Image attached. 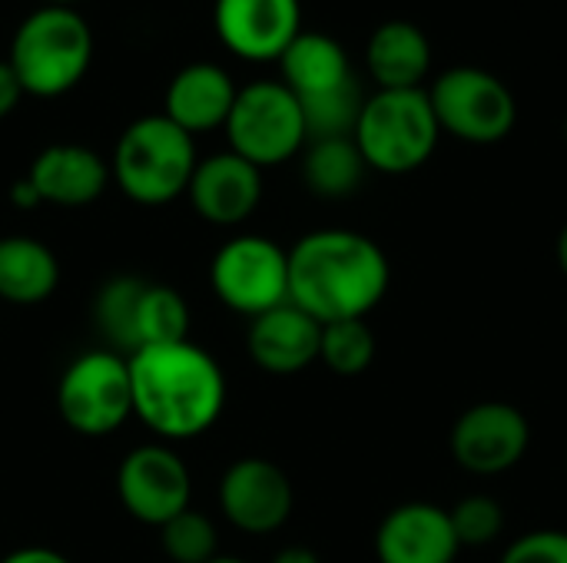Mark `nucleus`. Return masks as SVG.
I'll list each match as a JSON object with an SVG mask.
<instances>
[{
  "mask_svg": "<svg viewBox=\"0 0 567 563\" xmlns=\"http://www.w3.org/2000/svg\"><path fill=\"white\" fill-rule=\"evenodd\" d=\"M209 282L223 305L256 319L289 302V252L266 236H236L213 256Z\"/></svg>",
  "mask_w": 567,
  "mask_h": 563,
  "instance_id": "9d476101",
  "label": "nucleus"
},
{
  "mask_svg": "<svg viewBox=\"0 0 567 563\" xmlns=\"http://www.w3.org/2000/svg\"><path fill=\"white\" fill-rule=\"evenodd\" d=\"M439 119L425 90H379L365 100L355 123V146L369 169L379 173H412L439 146Z\"/></svg>",
  "mask_w": 567,
  "mask_h": 563,
  "instance_id": "39448f33",
  "label": "nucleus"
},
{
  "mask_svg": "<svg viewBox=\"0 0 567 563\" xmlns=\"http://www.w3.org/2000/svg\"><path fill=\"white\" fill-rule=\"evenodd\" d=\"M532 441L528 418L508 402L472 405L452 428V458L472 475L512 471Z\"/></svg>",
  "mask_w": 567,
  "mask_h": 563,
  "instance_id": "f8f14e48",
  "label": "nucleus"
},
{
  "mask_svg": "<svg viewBox=\"0 0 567 563\" xmlns=\"http://www.w3.org/2000/svg\"><path fill=\"white\" fill-rule=\"evenodd\" d=\"M93 319L100 335L120 355H133L153 345L183 342L189 332V305L186 299L159 282L140 275L110 279L93 302Z\"/></svg>",
  "mask_w": 567,
  "mask_h": 563,
  "instance_id": "423d86ee",
  "label": "nucleus"
},
{
  "mask_svg": "<svg viewBox=\"0 0 567 563\" xmlns=\"http://www.w3.org/2000/svg\"><path fill=\"white\" fill-rule=\"evenodd\" d=\"M292 501L286 471L266 458H243L219 481V508L246 534L279 531L292 514Z\"/></svg>",
  "mask_w": 567,
  "mask_h": 563,
  "instance_id": "4468645a",
  "label": "nucleus"
},
{
  "mask_svg": "<svg viewBox=\"0 0 567 563\" xmlns=\"http://www.w3.org/2000/svg\"><path fill=\"white\" fill-rule=\"evenodd\" d=\"M449 518H452V528H455V538H458L462 548H485L505 528V514H502L498 501L495 498H485V494L462 498L449 511Z\"/></svg>",
  "mask_w": 567,
  "mask_h": 563,
  "instance_id": "bb28decb",
  "label": "nucleus"
},
{
  "mask_svg": "<svg viewBox=\"0 0 567 563\" xmlns=\"http://www.w3.org/2000/svg\"><path fill=\"white\" fill-rule=\"evenodd\" d=\"M322 325L292 302L269 309L249 325V355L269 375H296L319 358Z\"/></svg>",
  "mask_w": 567,
  "mask_h": 563,
  "instance_id": "f3484780",
  "label": "nucleus"
},
{
  "mask_svg": "<svg viewBox=\"0 0 567 563\" xmlns=\"http://www.w3.org/2000/svg\"><path fill=\"white\" fill-rule=\"evenodd\" d=\"M236 83L233 76L216 63H189L183 66L166 90V119H173L189 136L209 133L216 126H226L229 110L236 103Z\"/></svg>",
  "mask_w": 567,
  "mask_h": 563,
  "instance_id": "a211bd4d",
  "label": "nucleus"
},
{
  "mask_svg": "<svg viewBox=\"0 0 567 563\" xmlns=\"http://www.w3.org/2000/svg\"><path fill=\"white\" fill-rule=\"evenodd\" d=\"M558 265H561V272H565L567 279V226L561 229V236H558Z\"/></svg>",
  "mask_w": 567,
  "mask_h": 563,
  "instance_id": "473e14b6",
  "label": "nucleus"
},
{
  "mask_svg": "<svg viewBox=\"0 0 567 563\" xmlns=\"http://www.w3.org/2000/svg\"><path fill=\"white\" fill-rule=\"evenodd\" d=\"M229 153L252 166H279L306 146V119L296 93L276 80H256L236 93L226 119Z\"/></svg>",
  "mask_w": 567,
  "mask_h": 563,
  "instance_id": "0eeeda50",
  "label": "nucleus"
},
{
  "mask_svg": "<svg viewBox=\"0 0 567 563\" xmlns=\"http://www.w3.org/2000/svg\"><path fill=\"white\" fill-rule=\"evenodd\" d=\"M80 0H43V7H73Z\"/></svg>",
  "mask_w": 567,
  "mask_h": 563,
  "instance_id": "72a5a7b5",
  "label": "nucleus"
},
{
  "mask_svg": "<svg viewBox=\"0 0 567 563\" xmlns=\"http://www.w3.org/2000/svg\"><path fill=\"white\" fill-rule=\"evenodd\" d=\"M20 96H23V86H20L17 73L10 70V63L3 60V63H0V119L20 103Z\"/></svg>",
  "mask_w": 567,
  "mask_h": 563,
  "instance_id": "c85d7f7f",
  "label": "nucleus"
},
{
  "mask_svg": "<svg viewBox=\"0 0 567 563\" xmlns=\"http://www.w3.org/2000/svg\"><path fill=\"white\" fill-rule=\"evenodd\" d=\"M209 563H246V561H239V557H213Z\"/></svg>",
  "mask_w": 567,
  "mask_h": 563,
  "instance_id": "f704fd0d",
  "label": "nucleus"
},
{
  "mask_svg": "<svg viewBox=\"0 0 567 563\" xmlns=\"http://www.w3.org/2000/svg\"><path fill=\"white\" fill-rule=\"evenodd\" d=\"M133 385V415L166 441L206 435L226 405L219 362L189 338L140 348L126 358Z\"/></svg>",
  "mask_w": 567,
  "mask_h": 563,
  "instance_id": "f03ea898",
  "label": "nucleus"
},
{
  "mask_svg": "<svg viewBox=\"0 0 567 563\" xmlns=\"http://www.w3.org/2000/svg\"><path fill=\"white\" fill-rule=\"evenodd\" d=\"M193 209L213 226L246 222L262 199V169L236 153H216L196 163L189 179Z\"/></svg>",
  "mask_w": 567,
  "mask_h": 563,
  "instance_id": "2eb2a0df",
  "label": "nucleus"
},
{
  "mask_svg": "<svg viewBox=\"0 0 567 563\" xmlns=\"http://www.w3.org/2000/svg\"><path fill=\"white\" fill-rule=\"evenodd\" d=\"M365 63L379 90H415L432 66V46L415 23L389 20L372 33Z\"/></svg>",
  "mask_w": 567,
  "mask_h": 563,
  "instance_id": "aec40b11",
  "label": "nucleus"
},
{
  "mask_svg": "<svg viewBox=\"0 0 567 563\" xmlns=\"http://www.w3.org/2000/svg\"><path fill=\"white\" fill-rule=\"evenodd\" d=\"M279 66H282V83L296 93V100L329 93L352 80L342 43L326 33L302 30L279 56Z\"/></svg>",
  "mask_w": 567,
  "mask_h": 563,
  "instance_id": "4be33fe9",
  "label": "nucleus"
},
{
  "mask_svg": "<svg viewBox=\"0 0 567 563\" xmlns=\"http://www.w3.org/2000/svg\"><path fill=\"white\" fill-rule=\"evenodd\" d=\"M365 169L369 166L352 136L349 139H312L306 163H302L306 186L326 199H342V196L355 192Z\"/></svg>",
  "mask_w": 567,
  "mask_h": 563,
  "instance_id": "5701e85b",
  "label": "nucleus"
},
{
  "mask_svg": "<svg viewBox=\"0 0 567 563\" xmlns=\"http://www.w3.org/2000/svg\"><path fill=\"white\" fill-rule=\"evenodd\" d=\"M93 56V33L73 7H40L13 33L10 70L30 96H63L73 90Z\"/></svg>",
  "mask_w": 567,
  "mask_h": 563,
  "instance_id": "7ed1b4c3",
  "label": "nucleus"
},
{
  "mask_svg": "<svg viewBox=\"0 0 567 563\" xmlns=\"http://www.w3.org/2000/svg\"><path fill=\"white\" fill-rule=\"evenodd\" d=\"M63 421L86 438L113 435L133 415V385L126 355L113 348L86 352L63 372L56 385Z\"/></svg>",
  "mask_w": 567,
  "mask_h": 563,
  "instance_id": "6e6552de",
  "label": "nucleus"
},
{
  "mask_svg": "<svg viewBox=\"0 0 567 563\" xmlns=\"http://www.w3.org/2000/svg\"><path fill=\"white\" fill-rule=\"evenodd\" d=\"M60 285L56 256L33 236L0 239V302L40 305Z\"/></svg>",
  "mask_w": 567,
  "mask_h": 563,
  "instance_id": "412c9836",
  "label": "nucleus"
},
{
  "mask_svg": "<svg viewBox=\"0 0 567 563\" xmlns=\"http://www.w3.org/2000/svg\"><path fill=\"white\" fill-rule=\"evenodd\" d=\"M435 119L445 133L465 139V143H498L515 129L518 106L512 90L478 66H452L445 70L432 93Z\"/></svg>",
  "mask_w": 567,
  "mask_h": 563,
  "instance_id": "1a4fd4ad",
  "label": "nucleus"
},
{
  "mask_svg": "<svg viewBox=\"0 0 567 563\" xmlns=\"http://www.w3.org/2000/svg\"><path fill=\"white\" fill-rule=\"evenodd\" d=\"M458 551L449 511L429 501L395 508L375 531L379 563H455Z\"/></svg>",
  "mask_w": 567,
  "mask_h": 563,
  "instance_id": "dca6fc26",
  "label": "nucleus"
},
{
  "mask_svg": "<svg viewBox=\"0 0 567 563\" xmlns=\"http://www.w3.org/2000/svg\"><path fill=\"white\" fill-rule=\"evenodd\" d=\"M196 163V146L186 129L163 113L140 116L113 149V179L140 206H166L189 189Z\"/></svg>",
  "mask_w": 567,
  "mask_h": 563,
  "instance_id": "20e7f679",
  "label": "nucleus"
},
{
  "mask_svg": "<svg viewBox=\"0 0 567 563\" xmlns=\"http://www.w3.org/2000/svg\"><path fill=\"white\" fill-rule=\"evenodd\" d=\"M302 106V119H306V136L312 139H349L355 133V123L362 116V90L355 80L319 93V96H306L299 100Z\"/></svg>",
  "mask_w": 567,
  "mask_h": 563,
  "instance_id": "b1692460",
  "label": "nucleus"
},
{
  "mask_svg": "<svg viewBox=\"0 0 567 563\" xmlns=\"http://www.w3.org/2000/svg\"><path fill=\"white\" fill-rule=\"evenodd\" d=\"M0 563H70L63 554L50 551V548H20L13 554H7Z\"/></svg>",
  "mask_w": 567,
  "mask_h": 563,
  "instance_id": "c756f323",
  "label": "nucleus"
},
{
  "mask_svg": "<svg viewBox=\"0 0 567 563\" xmlns=\"http://www.w3.org/2000/svg\"><path fill=\"white\" fill-rule=\"evenodd\" d=\"M106 176H110L106 163L93 149L76 143L47 146L27 173L40 202H53L66 209L100 199V192L106 189Z\"/></svg>",
  "mask_w": 567,
  "mask_h": 563,
  "instance_id": "6ab92c4d",
  "label": "nucleus"
},
{
  "mask_svg": "<svg viewBox=\"0 0 567 563\" xmlns=\"http://www.w3.org/2000/svg\"><path fill=\"white\" fill-rule=\"evenodd\" d=\"M502 563H567V531H532L505 551Z\"/></svg>",
  "mask_w": 567,
  "mask_h": 563,
  "instance_id": "cd10ccee",
  "label": "nucleus"
},
{
  "mask_svg": "<svg viewBox=\"0 0 567 563\" xmlns=\"http://www.w3.org/2000/svg\"><path fill=\"white\" fill-rule=\"evenodd\" d=\"M116 491L136 521L163 528L169 518L189 508L193 478L176 451L166 445H143L123 458L116 471Z\"/></svg>",
  "mask_w": 567,
  "mask_h": 563,
  "instance_id": "9b49d317",
  "label": "nucleus"
},
{
  "mask_svg": "<svg viewBox=\"0 0 567 563\" xmlns=\"http://www.w3.org/2000/svg\"><path fill=\"white\" fill-rule=\"evenodd\" d=\"M213 23L229 53L266 63L302 33V7L299 0H216Z\"/></svg>",
  "mask_w": 567,
  "mask_h": 563,
  "instance_id": "ddd939ff",
  "label": "nucleus"
},
{
  "mask_svg": "<svg viewBox=\"0 0 567 563\" xmlns=\"http://www.w3.org/2000/svg\"><path fill=\"white\" fill-rule=\"evenodd\" d=\"M10 199H13V206H20V209H33V206H40V196H37V189L30 186V179H20V183L10 189Z\"/></svg>",
  "mask_w": 567,
  "mask_h": 563,
  "instance_id": "7c9ffc66",
  "label": "nucleus"
},
{
  "mask_svg": "<svg viewBox=\"0 0 567 563\" xmlns=\"http://www.w3.org/2000/svg\"><path fill=\"white\" fill-rule=\"evenodd\" d=\"M272 563H319V557L306 548H286L272 557Z\"/></svg>",
  "mask_w": 567,
  "mask_h": 563,
  "instance_id": "2f4dec72",
  "label": "nucleus"
},
{
  "mask_svg": "<svg viewBox=\"0 0 567 563\" xmlns=\"http://www.w3.org/2000/svg\"><path fill=\"white\" fill-rule=\"evenodd\" d=\"M565 136H567V123H565Z\"/></svg>",
  "mask_w": 567,
  "mask_h": 563,
  "instance_id": "c9c22d12",
  "label": "nucleus"
},
{
  "mask_svg": "<svg viewBox=\"0 0 567 563\" xmlns=\"http://www.w3.org/2000/svg\"><path fill=\"white\" fill-rule=\"evenodd\" d=\"M163 551L173 563H209L216 557V528L206 514L186 508L159 528Z\"/></svg>",
  "mask_w": 567,
  "mask_h": 563,
  "instance_id": "a878e982",
  "label": "nucleus"
},
{
  "mask_svg": "<svg viewBox=\"0 0 567 563\" xmlns=\"http://www.w3.org/2000/svg\"><path fill=\"white\" fill-rule=\"evenodd\" d=\"M385 292L389 259L369 236L319 229L289 249V302L319 325L365 319Z\"/></svg>",
  "mask_w": 567,
  "mask_h": 563,
  "instance_id": "f257e3e1",
  "label": "nucleus"
},
{
  "mask_svg": "<svg viewBox=\"0 0 567 563\" xmlns=\"http://www.w3.org/2000/svg\"><path fill=\"white\" fill-rule=\"evenodd\" d=\"M319 358L326 362V368H332L342 378L362 375L372 365V358H375V335L365 325V319H349V322L322 325Z\"/></svg>",
  "mask_w": 567,
  "mask_h": 563,
  "instance_id": "393cba45",
  "label": "nucleus"
}]
</instances>
